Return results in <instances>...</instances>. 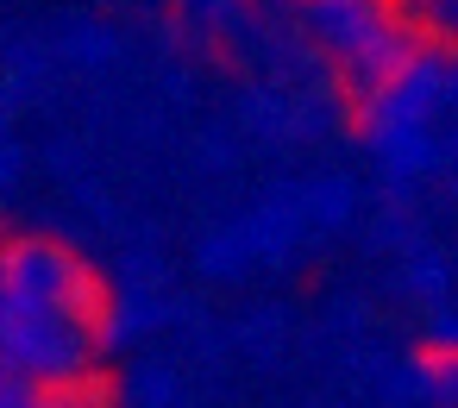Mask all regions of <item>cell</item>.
<instances>
[{
	"instance_id": "8",
	"label": "cell",
	"mask_w": 458,
	"mask_h": 408,
	"mask_svg": "<svg viewBox=\"0 0 458 408\" xmlns=\"http://www.w3.org/2000/svg\"><path fill=\"white\" fill-rule=\"evenodd\" d=\"M251 264H258V251H251L245 220H226V226L201 233V245H195V270H201V276H214V283H239Z\"/></svg>"
},
{
	"instance_id": "2",
	"label": "cell",
	"mask_w": 458,
	"mask_h": 408,
	"mask_svg": "<svg viewBox=\"0 0 458 408\" xmlns=\"http://www.w3.org/2000/svg\"><path fill=\"white\" fill-rule=\"evenodd\" d=\"M308 38L339 64V76L358 95L383 89L420 51V32L377 0H320V7H308Z\"/></svg>"
},
{
	"instance_id": "19",
	"label": "cell",
	"mask_w": 458,
	"mask_h": 408,
	"mask_svg": "<svg viewBox=\"0 0 458 408\" xmlns=\"http://www.w3.org/2000/svg\"><path fill=\"white\" fill-rule=\"evenodd\" d=\"M20 170H26V157H20V145H0V201L13 195V183H20Z\"/></svg>"
},
{
	"instance_id": "23",
	"label": "cell",
	"mask_w": 458,
	"mask_h": 408,
	"mask_svg": "<svg viewBox=\"0 0 458 408\" xmlns=\"http://www.w3.org/2000/svg\"><path fill=\"white\" fill-rule=\"evenodd\" d=\"M0 377H7V364H0Z\"/></svg>"
},
{
	"instance_id": "13",
	"label": "cell",
	"mask_w": 458,
	"mask_h": 408,
	"mask_svg": "<svg viewBox=\"0 0 458 408\" xmlns=\"http://www.w3.org/2000/svg\"><path fill=\"white\" fill-rule=\"evenodd\" d=\"M120 395H126V408H176L182 402V377L170 364H132Z\"/></svg>"
},
{
	"instance_id": "10",
	"label": "cell",
	"mask_w": 458,
	"mask_h": 408,
	"mask_svg": "<svg viewBox=\"0 0 458 408\" xmlns=\"http://www.w3.org/2000/svg\"><path fill=\"white\" fill-rule=\"evenodd\" d=\"M395 283H402V295H414V302H427V308H445V302H452V258L433 251V245H420V251L402 258Z\"/></svg>"
},
{
	"instance_id": "15",
	"label": "cell",
	"mask_w": 458,
	"mask_h": 408,
	"mask_svg": "<svg viewBox=\"0 0 458 408\" xmlns=\"http://www.w3.org/2000/svg\"><path fill=\"white\" fill-rule=\"evenodd\" d=\"M377 245H383V251H402V258H408V251H420L427 239H420V226H414L408 214H395V208H389V214L377 220Z\"/></svg>"
},
{
	"instance_id": "3",
	"label": "cell",
	"mask_w": 458,
	"mask_h": 408,
	"mask_svg": "<svg viewBox=\"0 0 458 408\" xmlns=\"http://www.w3.org/2000/svg\"><path fill=\"white\" fill-rule=\"evenodd\" d=\"M0 364L26 389H82L89 370L101 364V339H95V327H82L57 308L0 302Z\"/></svg>"
},
{
	"instance_id": "11",
	"label": "cell",
	"mask_w": 458,
	"mask_h": 408,
	"mask_svg": "<svg viewBox=\"0 0 458 408\" xmlns=\"http://www.w3.org/2000/svg\"><path fill=\"white\" fill-rule=\"evenodd\" d=\"M239 120L258 139H295V101L283 89H245L239 95Z\"/></svg>"
},
{
	"instance_id": "17",
	"label": "cell",
	"mask_w": 458,
	"mask_h": 408,
	"mask_svg": "<svg viewBox=\"0 0 458 408\" xmlns=\"http://www.w3.org/2000/svg\"><path fill=\"white\" fill-rule=\"evenodd\" d=\"M427 345H433V352H458V308H452V302L427 314Z\"/></svg>"
},
{
	"instance_id": "22",
	"label": "cell",
	"mask_w": 458,
	"mask_h": 408,
	"mask_svg": "<svg viewBox=\"0 0 458 408\" xmlns=\"http://www.w3.org/2000/svg\"><path fill=\"white\" fill-rule=\"evenodd\" d=\"M0 145H13V120L7 114H0Z\"/></svg>"
},
{
	"instance_id": "4",
	"label": "cell",
	"mask_w": 458,
	"mask_h": 408,
	"mask_svg": "<svg viewBox=\"0 0 458 408\" xmlns=\"http://www.w3.org/2000/svg\"><path fill=\"white\" fill-rule=\"evenodd\" d=\"M445 64H452V45L439 38H420V51L370 95L352 101V132L370 145L377 132H402V126H433L445 114Z\"/></svg>"
},
{
	"instance_id": "1",
	"label": "cell",
	"mask_w": 458,
	"mask_h": 408,
	"mask_svg": "<svg viewBox=\"0 0 458 408\" xmlns=\"http://www.w3.org/2000/svg\"><path fill=\"white\" fill-rule=\"evenodd\" d=\"M0 302H26V308H57L82 327H101L107 314V289H101V270L51 239V233H13V239H0Z\"/></svg>"
},
{
	"instance_id": "9",
	"label": "cell",
	"mask_w": 458,
	"mask_h": 408,
	"mask_svg": "<svg viewBox=\"0 0 458 408\" xmlns=\"http://www.w3.org/2000/svg\"><path fill=\"white\" fill-rule=\"evenodd\" d=\"M301 208H308V226L314 233H339V226H352L358 220V183L352 176H314V183H301Z\"/></svg>"
},
{
	"instance_id": "21",
	"label": "cell",
	"mask_w": 458,
	"mask_h": 408,
	"mask_svg": "<svg viewBox=\"0 0 458 408\" xmlns=\"http://www.w3.org/2000/svg\"><path fill=\"white\" fill-rule=\"evenodd\" d=\"M445 164L458 170V120H452V132H445Z\"/></svg>"
},
{
	"instance_id": "6",
	"label": "cell",
	"mask_w": 458,
	"mask_h": 408,
	"mask_svg": "<svg viewBox=\"0 0 458 408\" xmlns=\"http://www.w3.org/2000/svg\"><path fill=\"white\" fill-rule=\"evenodd\" d=\"M377 170L389 176V189H414L420 176H433L445 164V132L439 126H402V132H377L370 139Z\"/></svg>"
},
{
	"instance_id": "12",
	"label": "cell",
	"mask_w": 458,
	"mask_h": 408,
	"mask_svg": "<svg viewBox=\"0 0 458 408\" xmlns=\"http://www.w3.org/2000/svg\"><path fill=\"white\" fill-rule=\"evenodd\" d=\"M408 370H414L427 408H458V352H433V345H420V352L408 358Z\"/></svg>"
},
{
	"instance_id": "18",
	"label": "cell",
	"mask_w": 458,
	"mask_h": 408,
	"mask_svg": "<svg viewBox=\"0 0 458 408\" xmlns=\"http://www.w3.org/2000/svg\"><path fill=\"white\" fill-rule=\"evenodd\" d=\"M26 408H101V402H95V389L82 383V389H32Z\"/></svg>"
},
{
	"instance_id": "20",
	"label": "cell",
	"mask_w": 458,
	"mask_h": 408,
	"mask_svg": "<svg viewBox=\"0 0 458 408\" xmlns=\"http://www.w3.org/2000/svg\"><path fill=\"white\" fill-rule=\"evenodd\" d=\"M26 395H32V389H26L20 377H0V408H26Z\"/></svg>"
},
{
	"instance_id": "16",
	"label": "cell",
	"mask_w": 458,
	"mask_h": 408,
	"mask_svg": "<svg viewBox=\"0 0 458 408\" xmlns=\"http://www.w3.org/2000/svg\"><path fill=\"white\" fill-rule=\"evenodd\" d=\"M383 408H427V402H420V383H414L408 364L383 370Z\"/></svg>"
},
{
	"instance_id": "14",
	"label": "cell",
	"mask_w": 458,
	"mask_h": 408,
	"mask_svg": "<svg viewBox=\"0 0 458 408\" xmlns=\"http://www.w3.org/2000/svg\"><path fill=\"white\" fill-rule=\"evenodd\" d=\"M57 51H64L76 70H107V64L120 57V32H114V26H95V20H82V26H70V32L57 38Z\"/></svg>"
},
{
	"instance_id": "7",
	"label": "cell",
	"mask_w": 458,
	"mask_h": 408,
	"mask_svg": "<svg viewBox=\"0 0 458 408\" xmlns=\"http://www.w3.org/2000/svg\"><path fill=\"white\" fill-rule=\"evenodd\" d=\"M164 302L157 295H145V289H126L120 302H107V314H101V327H95V339H101V352H126V345H139L145 333H157L164 327Z\"/></svg>"
},
{
	"instance_id": "5",
	"label": "cell",
	"mask_w": 458,
	"mask_h": 408,
	"mask_svg": "<svg viewBox=\"0 0 458 408\" xmlns=\"http://www.w3.org/2000/svg\"><path fill=\"white\" fill-rule=\"evenodd\" d=\"M245 233H251V251H258V264H289V258H301V245H308V208H301V189H270L251 214H245Z\"/></svg>"
}]
</instances>
